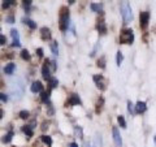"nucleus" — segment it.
<instances>
[{"mask_svg": "<svg viewBox=\"0 0 156 147\" xmlns=\"http://www.w3.org/2000/svg\"><path fill=\"white\" fill-rule=\"evenodd\" d=\"M8 100V96L5 95V94H3V92H0V102H4L5 103Z\"/></svg>", "mask_w": 156, "mask_h": 147, "instance_id": "72a5a7b5", "label": "nucleus"}, {"mask_svg": "<svg viewBox=\"0 0 156 147\" xmlns=\"http://www.w3.org/2000/svg\"><path fill=\"white\" fill-rule=\"evenodd\" d=\"M12 4H16V2H14V0H5V2H3L2 8L3 9H7L9 5H12Z\"/></svg>", "mask_w": 156, "mask_h": 147, "instance_id": "a878e982", "label": "nucleus"}, {"mask_svg": "<svg viewBox=\"0 0 156 147\" xmlns=\"http://www.w3.org/2000/svg\"><path fill=\"white\" fill-rule=\"evenodd\" d=\"M78 104H81V99H80V96L76 95V94L70 95L69 100L65 103V106H66V107H68V106H69V107H70V106H78Z\"/></svg>", "mask_w": 156, "mask_h": 147, "instance_id": "9d476101", "label": "nucleus"}, {"mask_svg": "<svg viewBox=\"0 0 156 147\" xmlns=\"http://www.w3.org/2000/svg\"><path fill=\"white\" fill-rule=\"evenodd\" d=\"M4 45H7V38H5V35L0 34V46H4Z\"/></svg>", "mask_w": 156, "mask_h": 147, "instance_id": "7c9ffc66", "label": "nucleus"}, {"mask_svg": "<svg viewBox=\"0 0 156 147\" xmlns=\"http://www.w3.org/2000/svg\"><path fill=\"white\" fill-rule=\"evenodd\" d=\"M3 59H13V53H4Z\"/></svg>", "mask_w": 156, "mask_h": 147, "instance_id": "c9c22d12", "label": "nucleus"}, {"mask_svg": "<svg viewBox=\"0 0 156 147\" xmlns=\"http://www.w3.org/2000/svg\"><path fill=\"white\" fill-rule=\"evenodd\" d=\"M69 146H70V147H78V145H77V143H74V142H72V143H70Z\"/></svg>", "mask_w": 156, "mask_h": 147, "instance_id": "58836bf2", "label": "nucleus"}, {"mask_svg": "<svg viewBox=\"0 0 156 147\" xmlns=\"http://www.w3.org/2000/svg\"><path fill=\"white\" fill-rule=\"evenodd\" d=\"M95 147H101V139L99 134H96L95 137Z\"/></svg>", "mask_w": 156, "mask_h": 147, "instance_id": "c756f323", "label": "nucleus"}, {"mask_svg": "<svg viewBox=\"0 0 156 147\" xmlns=\"http://www.w3.org/2000/svg\"><path fill=\"white\" fill-rule=\"evenodd\" d=\"M85 147H91V145L89 143V145H87V143H85Z\"/></svg>", "mask_w": 156, "mask_h": 147, "instance_id": "a19ab883", "label": "nucleus"}, {"mask_svg": "<svg viewBox=\"0 0 156 147\" xmlns=\"http://www.w3.org/2000/svg\"><path fill=\"white\" fill-rule=\"evenodd\" d=\"M94 82L96 83V86L99 87L100 90H105V81H104V77L101 74H94Z\"/></svg>", "mask_w": 156, "mask_h": 147, "instance_id": "6e6552de", "label": "nucleus"}, {"mask_svg": "<svg viewBox=\"0 0 156 147\" xmlns=\"http://www.w3.org/2000/svg\"><path fill=\"white\" fill-rule=\"evenodd\" d=\"M11 35L13 38L12 47H20V46H21V42H20V35H18V31L16 30V29H12V30H11Z\"/></svg>", "mask_w": 156, "mask_h": 147, "instance_id": "1a4fd4ad", "label": "nucleus"}, {"mask_svg": "<svg viewBox=\"0 0 156 147\" xmlns=\"http://www.w3.org/2000/svg\"><path fill=\"white\" fill-rule=\"evenodd\" d=\"M20 119H22V120H26L29 119V116H30V113H29V111H21L20 112Z\"/></svg>", "mask_w": 156, "mask_h": 147, "instance_id": "bb28decb", "label": "nucleus"}, {"mask_svg": "<svg viewBox=\"0 0 156 147\" xmlns=\"http://www.w3.org/2000/svg\"><path fill=\"white\" fill-rule=\"evenodd\" d=\"M121 9V16L124 18V22L125 23H129L131 20H133V13H131V7L128 2H122L120 5Z\"/></svg>", "mask_w": 156, "mask_h": 147, "instance_id": "f03ea898", "label": "nucleus"}, {"mask_svg": "<svg viewBox=\"0 0 156 147\" xmlns=\"http://www.w3.org/2000/svg\"><path fill=\"white\" fill-rule=\"evenodd\" d=\"M50 95H51V91L50 90H48V91H43L42 95H41V100L43 103H47L48 100H50Z\"/></svg>", "mask_w": 156, "mask_h": 147, "instance_id": "f3484780", "label": "nucleus"}, {"mask_svg": "<svg viewBox=\"0 0 156 147\" xmlns=\"http://www.w3.org/2000/svg\"><path fill=\"white\" fill-rule=\"evenodd\" d=\"M41 139H42L43 143H46L47 146H51V143H52L51 137H48V135H42V137H41Z\"/></svg>", "mask_w": 156, "mask_h": 147, "instance_id": "4be33fe9", "label": "nucleus"}, {"mask_svg": "<svg viewBox=\"0 0 156 147\" xmlns=\"http://www.w3.org/2000/svg\"><path fill=\"white\" fill-rule=\"evenodd\" d=\"M117 121H119V124L121 125V128H126V121L124 119V116H119L117 117Z\"/></svg>", "mask_w": 156, "mask_h": 147, "instance_id": "cd10ccee", "label": "nucleus"}, {"mask_svg": "<svg viewBox=\"0 0 156 147\" xmlns=\"http://www.w3.org/2000/svg\"><path fill=\"white\" fill-rule=\"evenodd\" d=\"M98 66H100L101 69H104L105 68V59L104 57H100L99 60H98Z\"/></svg>", "mask_w": 156, "mask_h": 147, "instance_id": "c85d7f7f", "label": "nucleus"}, {"mask_svg": "<svg viewBox=\"0 0 156 147\" xmlns=\"http://www.w3.org/2000/svg\"><path fill=\"white\" fill-rule=\"evenodd\" d=\"M41 38L43 41H50L51 39V30L48 27H42L41 29Z\"/></svg>", "mask_w": 156, "mask_h": 147, "instance_id": "f8f14e48", "label": "nucleus"}, {"mask_svg": "<svg viewBox=\"0 0 156 147\" xmlns=\"http://www.w3.org/2000/svg\"><path fill=\"white\" fill-rule=\"evenodd\" d=\"M148 21H150V13L148 12H142L139 14V22H140V27L142 29L147 27Z\"/></svg>", "mask_w": 156, "mask_h": 147, "instance_id": "0eeeda50", "label": "nucleus"}, {"mask_svg": "<svg viewBox=\"0 0 156 147\" xmlns=\"http://www.w3.org/2000/svg\"><path fill=\"white\" fill-rule=\"evenodd\" d=\"M50 47H51V51H52V53L53 55H58V47H57V42L55 41V42H52L51 45H50Z\"/></svg>", "mask_w": 156, "mask_h": 147, "instance_id": "6ab92c4d", "label": "nucleus"}, {"mask_svg": "<svg viewBox=\"0 0 156 147\" xmlns=\"http://www.w3.org/2000/svg\"><path fill=\"white\" fill-rule=\"evenodd\" d=\"M11 94L14 95V98H21L23 95V83L21 80H16V82H13L12 83V86H11Z\"/></svg>", "mask_w": 156, "mask_h": 147, "instance_id": "20e7f679", "label": "nucleus"}, {"mask_svg": "<svg viewBox=\"0 0 156 147\" xmlns=\"http://www.w3.org/2000/svg\"><path fill=\"white\" fill-rule=\"evenodd\" d=\"M30 90H31V92H41L42 90H43V85H42V82L41 81H34L33 83H31V87H30Z\"/></svg>", "mask_w": 156, "mask_h": 147, "instance_id": "9b49d317", "label": "nucleus"}, {"mask_svg": "<svg viewBox=\"0 0 156 147\" xmlns=\"http://www.w3.org/2000/svg\"><path fill=\"white\" fill-rule=\"evenodd\" d=\"M7 21H8L9 23H13V22H14V18H13V16H9V17L7 18Z\"/></svg>", "mask_w": 156, "mask_h": 147, "instance_id": "4c0bfd02", "label": "nucleus"}, {"mask_svg": "<svg viewBox=\"0 0 156 147\" xmlns=\"http://www.w3.org/2000/svg\"><path fill=\"white\" fill-rule=\"evenodd\" d=\"M122 60H124V55H122V52L119 51L117 52V57H116V63H117V65H121L122 64Z\"/></svg>", "mask_w": 156, "mask_h": 147, "instance_id": "412c9836", "label": "nucleus"}, {"mask_svg": "<svg viewBox=\"0 0 156 147\" xmlns=\"http://www.w3.org/2000/svg\"><path fill=\"white\" fill-rule=\"evenodd\" d=\"M3 115H4V112H3V109L0 108V120H2V117H3Z\"/></svg>", "mask_w": 156, "mask_h": 147, "instance_id": "ea45409f", "label": "nucleus"}, {"mask_svg": "<svg viewBox=\"0 0 156 147\" xmlns=\"http://www.w3.org/2000/svg\"><path fill=\"white\" fill-rule=\"evenodd\" d=\"M37 53H38V57H43V50H42V48H38Z\"/></svg>", "mask_w": 156, "mask_h": 147, "instance_id": "e433bc0d", "label": "nucleus"}, {"mask_svg": "<svg viewBox=\"0 0 156 147\" xmlns=\"http://www.w3.org/2000/svg\"><path fill=\"white\" fill-rule=\"evenodd\" d=\"M154 141H155V145H156V137H154Z\"/></svg>", "mask_w": 156, "mask_h": 147, "instance_id": "79ce46f5", "label": "nucleus"}, {"mask_svg": "<svg viewBox=\"0 0 156 147\" xmlns=\"http://www.w3.org/2000/svg\"><path fill=\"white\" fill-rule=\"evenodd\" d=\"M22 21L25 22L26 25H27L29 27H30V29H33V30H34V29H37V23L34 22L33 20H30V18H22Z\"/></svg>", "mask_w": 156, "mask_h": 147, "instance_id": "dca6fc26", "label": "nucleus"}, {"mask_svg": "<svg viewBox=\"0 0 156 147\" xmlns=\"http://www.w3.org/2000/svg\"><path fill=\"white\" fill-rule=\"evenodd\" d=\"M90 8H91V11L98 12V13H99V12L101 11V5H100V4H95V3H92L91 5H90ZM100 13H101V12H100Z\"/></svg>", "mask_w": 156, "mask_h": 147, "instance_id": "b1692460", "label": "nucleus"}, {"mask_svg": "<svg viewBox=\"0 0 156 147\" xmlns=\"http://www.w3.org/2000/svg\"><path fill=\"white\" fill-rule=\"evenodd\" d=\"M134 41V33L131 29H124L120 34V43L122 45H130Z\"/></svg>", "mask_w": 156, "mask_h": 147, "instance_id": "7ed1b4c3", "label": "nucleus"}, {"mask_svg": "<svg viewBox=\"0 0 156 147\" xmlns=\"http://www.w3.org/2000/svg\"><path fill=\"white\" fill-rule=\"evenodd\" d=\"M14 70H16V64H13V63H9V64H7L5 66H4V73L5 74H13Z\"/></svg>", "mask_w": 156, "mask_h": 147, "instance_id": "2eb2a0df", "label": "nucleus"}, {"mask_svg": "<svg viewBox=\"0 0 156 147\" xmlns=\"http://www.w3.org/2000/svg\"><path fill=\"white\" fill-rule=\"evenodd\" d=\"M146 109H147V106H146L144 102H138L135 104V112L136 113H143V112H146Z\"/></svg>", "mask_w": 156, "mask_h": 147, "instance_id": "4468645a", "label": "nucleus"}, {"mask_svg": "<svg viewBox=\"0 0 156 147\" xmlns=\"http://www.w3.org/2000/svg\"><path fill=\"white\" fill-rule=\"evenodd\" d=\"M76 133L80 135V138H82V137H83V133H82V128H80V126H77V128H76Z\"/></svg>", "mask_w": 156, "mask_h": 147, "instance_id": "473e14b6", "label": "nucleus"}, {"mask_svg": "<svg viewBox=\"0 0 156 147\" xmlns=\"http://www.w3.org/2000/svg\"><path fill=\"white\" fill-rule=\"evenodd\" d=\"M112 135H113V142H115V146L116 147H122V138H121V134H120V130L113 126L112 129Z\"/></svg>", "mask_w": 156, "mask_h": 147, "instance_id": "39448f33", "label": "nucleus"}, {"mask_svg": "<svg viewBox=\"0 0 156 147\" xmlns=\"http://www.w3.org/2000/svg\"><path fill=\"white\" fill-rule=\"evenodd\" d=\"M128 111L130 112L131 115H134V108H133V103H131L130 100L128 102Z\"/></svg>", "mask_w": 156, "mask_h": 147, "instance_id": "2f4dec72", "label": "nucleus"}, {"mask_svg": "<svg viewBox=\"0 0 156 147\" xmlns=\"http://www.w3.org/2000/svg\"><path fill=\"white\" fill-rule=\"evenodd\" d=\"M68 26H69V9L68 7H61L58 14V27L61 31H65L68 30Z\"/></svg>", "mask_w": 156, "mask_h": 147, "instance_id": "f257e3e1", "label": "nucleus"}, {"mask_svg": "<svg viewBox=\"0 0 156 147\" xmlns=\"http://www.w3.org/2000/svg\"><path fill=\"white\" fill-rule=\"evenodd\" d=\"M48 83H50V87L51 89H55V87H57V85H58V81L56 80V78H50V80H48Z\"/></svg>", "mask_w": 156, "mask_h": 147, "instance_id": "5701e85b", "label": "nucleus"}, {"mask_svg": "<svg viewBox=\"0 0 156 147\" xmlns=\"http://www.w3.org/2000/svg\"><path fill=\"white\" fill-rule=\"evenodd\" d=\"M21 57L23 59V60H30V59H31L30 53H29L27 50H22V51H21Z\"/></svg>", "mask_w": 156, "mask_h": 147, "instance_id": "393cba45", "label": "nucleus"}, {"mask_svg": "<svg viewBox=\"0 0 156 147\" xmlns=\"http://www.w3.org/2000/svg\"><path fill=\"white\" fill-rule=\"evenodd\" d=\"M96 29L100 34H105L107 33V27H105V23H104V20L103 18H99L98 20V23H96Z\"/></svg>", "mask_w": 156, "mask_h": 147, "instance_id": "ddd939ff", "label": "nucleus"}, {"mask_svg": "<svg viewBox=\"0 0 156 147\" xmlns=\"http://www.w3.org/2000/svg\"><path fill=\"white\" fill-rule=\"evenodd\" d=\"M12 137H13V131H9L8 134L3 135V138H2V142H3V143H9V142L12 141Z\"/></svg>", "mask_w": 156, "mask_h": 147, "instance_id": "a211bd4d", "label": "nucleus"}, {"mask_svg": "<svg viewBox=\"0 0 156 147\" xmlns=\"http://www.w3.org/2000/svg\"><path fill=\"white\" fill-rule=\"evenodd\" d=\"M31 0H25V2H23V7H25V8H29V7H30L31 5Z\"/></svg>", "mask_w": 156, "mask_h": 147, "instance_id": "f704fd0d", "label": "nucleus"}, {"mask_svg": "<svg viewBox=\"0 0 156 147\" xmlns=\"http://www.w3.org/2000/svg\"><path fill=\"white\" fill-rule=\"evenodd\" d=\"M50 64L51 61L48 60H44V63H43V66H42V76L44 80H50L51 78V70H50Z\"/></svg>", "mask_w": 156, "mask_h": 147, "instance_id": "423d86ee", "label": "nucleus"}, {"mask_svg": "<svg viewBox=\"0 0 156 147\" xmlns=\"http://www.w3.org/2000/svg\"><path fill=\"white\" fill-rule=\"evenodd\" d=\"M22 131L27 137H33V128L31 126H22Z\"/></svg>", "mask_w": 156, "mask_h": 147, "instance_id": "aec40b11", "label": "nucleus"}]
</instances>
